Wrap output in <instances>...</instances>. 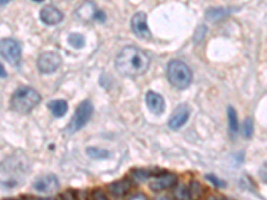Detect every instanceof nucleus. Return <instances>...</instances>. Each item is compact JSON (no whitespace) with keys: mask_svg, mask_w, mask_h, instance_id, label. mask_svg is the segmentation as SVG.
Returning a JSON list of instances; mask_svg holds the SVG:
<instances>
[{"mask_svg":"<svg viewBox=\"0 0 267 200\" xmlns=\"http://www.w3.org/2000/svg\"><path fill=\"white\" fill-rule=\"evenodd\" d=\"M261 176H262L265 182H267V164H265V167L261 170Z\"/></svg>","mask_w":267,"mask_h":200,"instance_id":"nucleus-28","label":"nucleus"},{"mask_svg":"<svg viewBox=\"0 0 267 200\" xmlns=\"http://www.w3.org/2000/svg\"><path fill=\"white\" fill-rule=\"evenodd\" d=\"M128 200H149V199H147V196H146L145 194L138 192V194H134V195L130 196V199Z\"/></svg>","mask_w":267,"mask_h":200,"instance_id":"nucleus-27","label":"nucleus"},{"mask_svg":"<svg viewBox=\"0 0 267 200\" xmlns=\"http://www.w3.org/2000/svg\"><path fill=\"white\" fill-rule=\"evenodd\" d=\"M150 65V57L147 53L136 46H127L119 51L115 59V67L120 75L135 78L147 71Z\"/></svg>","mask_w":267,"mask_h":200,"instance_id":"nucleus-1","label":"nucleus"},{"mask_svg":"<svg viewBox=\"0 0 267 200\" xmlns=\"http://www.w3.org/2000/svg\"><path fill=\"white\" fill-rule=\"evenodd\" d=\"M243 132H245L246 138H251L253 135V120L251 119H246L245 127H243Z\"/></svg>","mask_w":267,"mask_h":200,"instance_id":"nucleus-24","label":"nucleus"},{"mask_svg":"<svg viewBox=\"0 0 267 200\" xmlns=\"http://www.w3.org/2000/svg\"><path fill=\"white\" fill-rule=\"evenodd\" d=\"M206 179L210 183H213L215 187H226V183L223 180H220L219 178H216L215 175H206Z\"/></svg>","mask_w":267,"mask_h":200,"instance_id":"nucleus-23","label":"nucleus"},{"mask_svg":"<svg viewBox=\"0 0 267 200\" xmlns=\"http://www.w3.org/2000/svg\"><path fill=\"white\" fill-rule=\"evenodd\" d=\"M146 104L151 112L157 115H160L166 109V101L163 99V96L154 91H149L146 94Z\"/></svg>","mask_w":267,"mask_h":200,"instance_id":"nucleus-12","label":"nucleus"},{"mask_svg":"<svg viewBox=\"0 0 267 200\" xmlns=\"http://www.w3.org/2000/svg\"><path fill=\"white\" fill-rule=\"evenodd\" d=\"M32 1H35V3H42L43 0H32Z\"/></svg>","mask_w":267,"mask_h":200,"instance_id":"nucleus-34","label":"nucleus"},{"mask_svg":"<svg viewBox=\"0 0 267 200\" xmlns=\"http://www.w3.org/2000/svg\"><path fill=\"white\" fill-rule=\"evenodd\" d=\"M78 16L80 19H83V20H103L105 16H103V13L99 12L97 9V7L94 5V3H84L79 9H78Z\"/></svg>","mask_w":267,"mask_h":200,"instance_id":"nucleus-13","label":"nucleus"},{"mask_svg":"<svg viewBox=\"0 0 267 200\" xmlns=\"http://www.w3.org/2000/svg\"><path fill=\"white\" fill-rule=\"evenodd\" d=\"M91 199L92 200H108V198L106 196V194L102 190L97 188V190H94L91 194Z\"/></svg>","mask_w":267,"mask_h":200,"instance_id":"nucleus-25","label":"nucleus"},{"mask_svg":"<svg viewBox=\"0 0 267 200\" xmlns=\"http://www.w3.org/2000/svg\"><path fill=\"white\" fill-rule=\"evenodd\" d=\"M59 179L55 175H46L42 178L36 179L34 183V188L39 192H53L59 190Z\"/></svg>","mask_w":267,"mask_h":200,"instance_id":"nucleus-10","label":"nucleus"},{"mask_svg":"<svg viewBox=\"0 0 267 200\" xmlns=\"http://www.w3.org/2000/svg\"><path fill=\"white\" fill-rule=\"evenodd\" d=\"M40 103V95L31 87H19L11 98V108L18 113H28Z\"/></svg>","mask_w":267,"mask_h":200,"instance_id":"nucleus-2","label":"nucleus"},{"mask_svg":"<svg viewBox=\"0 0 267 200\" xmlns=\"http://www.w3.org/2000/svg\"><path fill=\"white\" fill-rule=\"evenodd\" d=\"M61 56L56 52H44L38 59V70L42 74H53L60 67Z\"/></svg>","mask_w":267,"mask_h":200,"instance_id":"nucleus-6","label":"nucleus"},{"mask_svg":"<svg viewBox=\"0 0 267 200\" xmlns=\"http://www.w3.org/2000/svg\"><path fill=\"white\" fill-rule=\"evenodd\" d=\"M188 190H190V195H191V200H199L201 199L202 194H203V188H202V184L197 180H193V182L188 184Z\"/></svg>","mask_w":267,"mask_h":200,"instance_id":"nucleus-18","label":"nucleus"},{"mask_svg":"<svg viewBox=\"0 0 267 200\" xmlns=\"http://www.w3.org/2000/svg\"><path fill=\"white\" fill-rule=\"evenodd\" d=\"M87 155L92 159H108L111 156L107 150H101L97 147H88Z\"/></svg>","mask_w":267,"mask_h":200,"instance_id":"nucleus-17","label":"nucleus"},{"mask_svg":"<svg viewBox=\"0 0 267 200\" xmlns=\"http://www.w3.org/2000/svg\"><path fill=\"white\" fill-rule=\"evenodd\" d=\"M36 200H55V199H53V198H39V199Z\"/></svg>","mask_w":267,"mask_h":200,"instance_id":"nucleus-31","label":"nucleus"},{"mask_svg":"<svg viewBox=\"0 0 267 200\" xmlns=\"http://www.w3.org/2000/svg\"><path fill=\"white\" fill-rule=\"evenodd\" d=\"M131 30L140 39H150L151 32L147 26V15L145 12H136L131 19Z\"/></svg>","mask_w":267,"mask_h":200,"instance_id":"nucleus-7","label":"nucleus"},{"mask_svg":"<svg viewBox=\"0 0 267 200\" xmlns=\"http://www.w3.org/2000/svg\"><path fill=\"white\" fill-rule=\"evenodd\" d=\"M68 42L74 48H82L84 46V36L80 34H72L68 38Z\"/></svg>","mask_w":267,"mask_h":200,"instance_id":"nucleus-21","label":"nucleus"},{"mask_svg":"<svg viewBox=\"0 0 267 200\" xmlns=\"http://www.w3.org/2000/svg\"><path fill=\"white\" fill-rule=\"evenodd\" d=\"M157 200H170L168 198H166V196H160V198H158Z\"/></svg>","mask_w":267,"mask_h":200,"instance_id":"nucleus-32","label":"nucleus"},{"mask_svg":"<svg viewBox=\"0 0 267 200\" xmlns=\"http://www.w3.org/2000/svg\"><path fill=\"white\" fill-rule=\"evenodd\" d=\"M47 107H49L50 112L53 113L55 118H63L68 111V104H67L66 100L63 99L51 100L47 104Z\"/></svg>","mask_w":267,"mask_h":200,"instance_id":"nucleus-15","label":"nucleus"},{"mask_svg":"<svg viewBox=\"0 0 267 200\" xmlns=\"http://www.w3.org/2000/svg\"><path fill=\"white\" fill-rule=\"evenodd\" d=\"M63 18H64L63 12L55 5H46L40 11V20L47 26H55L57 23H60Z\"/></svg>","mask_w":267,"mask_h":200,"instance_id":"nucleus-9","label":"nucleus"},{"mask_svg":"<svg viewBox=\"0 0 267 200\" xmlns=\"http://www.w3.org/2000/svg\"><path fill=\"white\" fill-rule=\"evenodd\" d=\"M228 11H224V9H209L207 11V16L206 18L209 19V20H218V19H222L224 18V16H227L228 15Z\"/></svg>","mask_w":267,"mask_h":200,"instance_id":"nucleus-20","label":"nucleus"},{"mask_svg":"<svg viewBox=\"0 0 267 200\" xmlns=\"http://www.w3.org/2000/svg\"><path fill=\"white\" fill-rule=\"evenodd\" d=\"M0 68H1V78L4 79L5 76H7V74H5V72H4V67H3V64L0 65Z\"/></svg>","mask_w":267,"mask_h":200,"instance_id":"nucleus-29","label":"nucleus"},{"mask_svg":"<svg viewBox=\"0 0 267 200\" xmlns=\"http://www.w3.org/2000/svg\"><path fill=\"white\" fill-rule=\"evenodd\" d=\"M8 3V0H1V5H5Z\"/></svg>","mask_w":267,"mask_h":200,"instance_id":"nucleus-33","label":"nucleus"},{"mask_svg":"<svg viewBox=\"0 0 267 200\" xmlns=\"http://www.w3.org/2000/svg\"><path fill=\"white\" fill-rule=\"evenodd\" d=\"M92 111H94V107H92L91 101L90 100H83L78 108L75 111V115L72 120L70 122V126H68V132L70 134H74L76 131H79L80 128H83L92 116Z\"/></svg>","mask_w":267,"mask_h":200,"instance_id":"nucleus-4","label":"nucleus"},{"mask_svg":"<svg viewBox=\"0 0 267 200\" xmlns=\"http://www.w3.org/2000/svg\"><path fill=\"white\" fill-rule=\"evenodd\" d=\"M167 79L171 86L178 90H184L193 82V72L183 61L171 60L167 65Z\"/></svg>","mask_w":267,"mask_h":200,"instance_id":"nucleus-3","label":"nucleus"},{"mask_svg":"<svg viewBox=\"0 0 267 200\" xmlns=\"http://www.w3.org/2000/svg\"><path fill=\"white\" fill-rule=\"evenodd\" d=\"M150 176H151V175H150L149 171L145 170L132 171V178H134V180H136V182H146Z\"/></svg>","mask_w":267,"mask_h":200,"instance_id":"nucleus-22","label":"nucleus"},{"mask_svg":"<svg viewBox=\"0 0 267 200\" xmlns=\"http://www.w3.org/2000/svg\"><path fill=\"white\" fill-rule=\"evenodd\" d=\"M1 56L4 57L5 60L8 61L9 64L12 65H20L22 61V44L19 43L18 40L15 39H3L1 40Z\"/></svg>","mask_w":267,"mask_h":200,"instance_id":"nucleus-5","label":"nucleus"},{"mask_svg":"<svg viewBox=\"0 0 267 200\" xmlns=\"http://www.w3.org/2000/svg\"><path fill=\"white\" fill-rule=\"evenodd\" d=\"M175 198L178 200H191V195H190V190L188 186L186 184H180L175 190Z\"/></svg>","mask_w":267,"mask_h":200,"instance_id":"nucleus-19","label":"nucleus"},{"mask_svg":"<svg viewBox=\"0 0 267 200\" xmlns=\"http://www.w3.org/2000/svg\"><path fill=\"white\" fill-rule=\"evenodd\" d=\"M131 187L132 183L128 179H122V180H116V182L111 183L108 186V190L112 195L116 196V198H120V196H124L126 194H128Z\"/></svg>","mask_w":267,"mask_h":200,"instance_id":"nucleus-14","label":"nucleus"},{"mask_svg":"<svg viewBox=\"0 0 267 200\" xmlns=\"http://www.w3.org/2000/svg\"><path fill=\"white\" fill-rule=\"evenodd\" d=\"M227 116H228V130L231 132V135H235L238 132V130H239V122H238L237 111L232 108V107H228Z\"/></svg>","mask_w":267,"mask_h":200,"instance_id":"nucleus-16","label":"nucleus"},{"mask_svg":"<svg viewBox=\"0 0 267 200\" xmlns=\"http://www.w3.org/2000/svg\"><path fill=\"white\" fill-rule=\"evenodd\" d=\"M188 118H190V108L188 105L180 104L178 108L174 111V113L171 115L170 120H168V127L171 130H179L187 123Z\"/></svg>","mask_w":267,"mask_h":200,"instance_id":"nucleus-8","label":"nucleus"},{"mask_svg":"<svg viewBox=\"0 0 267 200\" xmlns=\"http://www.w3.org/2000/svg\"><path fill=\"white\" fill-rule=\"evenodd\" d=\"M61 200H78L76 192L74 190H67L61 194Z\"/></svg>","mask_w":267,"mask_h":200,"instance_id":"nucleus-26","label":"nucleus"},{"mask_svg":"<svg viewBox=\"0 0 267 200\" xmlns=\"http://www.w3.org/2000/svg\"><path fill=\"white\" fill-rule=\"evenodd\" d=\"M176 180H178V179H176V176L174 174L157 175V176L153 179L151 184H150V188L155 192L163 191V190H167V188L175 186Z\"/></svg>","mask_w":267,"mask_h":200,"instance_id":"nucleus-11","label":"nucleus"},{"mask_svg":"<svg viewBox=\"0 0 267 200\" xmlns=\"http://www.w3.org/2000/svg\"><path fill=\"white\" fill-rule=\"evenodd\" d=\"M206 200H218V199H216V198H215L214 195H210V196H207Z\"/></svg>","mask_w":267,"mask_h":200,"instance_id":"nucleus-30","label":"nucleus"}]
</instances>
